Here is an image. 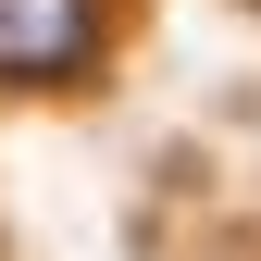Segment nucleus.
Returning a JSON list of instances; mask_svg holds the SVG:
<instances>
[{
    "label": "nucleus",
    "mask_w": 261,
    "mask_h": 261,
    "mask_svg": "<svg viewBox=\"0 0 261 261\" xmlns=\"http://www.w3.org/2000/svg\"><path fill=\"white\" fill-rule=\"evenodd\" d=\"M100 50V0H0V87H75Z\"/></svg>",
    "instance_id": "f257e3e1"
}]
</instances>
